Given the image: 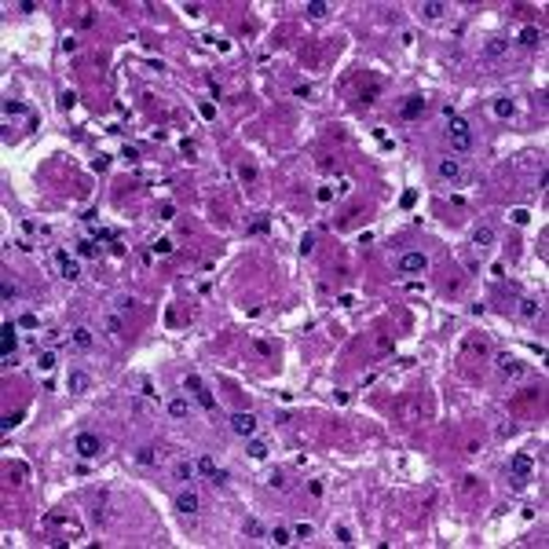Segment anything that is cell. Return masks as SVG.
Wrapping results in <instances>:
<instances>
[{"label": "cell", "instance_id": "20", "mask_svg": "<svg viewBox=\"0 0 549 549\" xmlns=\"http://www.w3.org/2000/svg\"><path fill=\"white\" fill-rule=\"evenodd\" d=\"M520 304H524L520 311L527 315V319H538V315H542V304H538V300H520Z\"/></svg>", "mask_w": 549, "mask_h": 549}, {"label": "cell", "instance_id": "6", "mask_svg": "<svg viewBox=\"0 0 549 549\" xmlns=\"http://www.w3.org/2000/svg\"><path fill=\"white\" fill-rule=\"evenodd\" d=\"M59 271H63L66 282H77V278H81V264H77V260H70L66 253H59Z\"/></svg>", "mask_w": 549, "mask_h": 549}, {"label": "cell", "instance_id": "27", "mask_svg": "<svg viewBox=\"0 0 549 549\" xmlns=\"http://www.w3.org/2000/svg\"><path fill=\"white\" fill-rule=\"evenodd\" d=\"M19 326H22V330H37L41 322H37V315H29V311H26V315L19 319Z\"/></svg>", "mask_w": 549, "mask_h": 549}, {"label": "cell", "instance_id": "28", "mask_svg": "<svg viewBox=\"0 0 549 549\" xmlns=\"http://www.w3.org/2000/svg\"><path fill=\"white\" fill-rule=\"evenodd\" d=\"M136 458H139V465H154V454H150V447H139V454H136Z\"/></svg>", "mask_w": 549, "mask_h": 549}, {"label": "cell", "instance_id": "18", "mask_svg": "<svg viewBox=\"0 0 549 549\" xmlns=\"http://www.w3.org/2000/svg\"><path fill=\"white\" fill-rule=\"evenodd\" d=\"M473 242H476V245H491V242H494V231H491V227H476V231H473Z\"/></svg>", "mask_w": 549, "mask_h": 549}, {"label": "cell", "instance_id": "8", "mask_svg": "<svg viewBox=\"0 0 549 549\" xmlns=\"http://www.w3.org/2000/svg\"><path fill=\"white\" fill-rule=\"evenodd\" d=\"M176 509H180V513H198V494L194 491H180V498H176Z\"/></svg>", "mask_w": 549, "mask_h": 549}, {"label": "cell", "instance_id": "23", "mask_svg": "<svg viewBox=\"0 0 549 549\" xmlns=\"http://www.w3.org/2000/svg\"><path fill=\"white\" fill-rule=\"evenodd\" d=\"M494 114H498V118H509V114H513V99H498V103H494Z\"/></svg>", "mask_w": 549, "mask_h": 549}, {"label": "cell", "instance_id": "3", "mask_svg": "<svg viewBox=\"0 0 549 549\" xmlns=\"http://www.w3.org/2000/svg\"><path fill=\"white\" fill-rule=\"evenodd\" d=\"M73 451L81 454V458H99L103 443H99V436H92V432H81V436L73 439Z\"/></svg>", "mask_w": 549, "mask_h": 549}, {"label": "cell", "instance_id": "17", "mask_svg": "<svg viewBox=\"0 0 549 549\" xmlns=\"http://www.w3.org/2000/svg\"><path fill=\"white\" fill-rule=\"evenodd\" d=\"M73 344L77 348H92V330L88 326H77L73 330Z\"/></svg>", "mask_w": 549, "mask_h": 549}, {"label": "cell", "instance_id": "41", "mask_svg": "<svg viewBox=\"0 0 549 549\" xmlns=\"http://www.w3.org/2000/svg\"><path fill=\"white\" fill-rule=\"evenodd\" d=\"M121 158H128V161H136V158H139V150H136V146H125V150H121Z\"/></svg>", "mask_w": 549, "mask_h": 549}, {"label": "cell", "instance_id": "37", "mask_svg": "<svg viewBox=\"0 0 549 549\" xmlns=\"http://www.w3.org/2000/svg\"><path fill=\"white\" fill-rule=\"evenodd\" d=\"M106 330H110V334H121V319H114V315H110V319H106Z\"/></svg>", "mask_w": 549, "mask_h": 549}, {"label": "cell", "instance_id": "40", "mask_svg": "<svg viewBox=\"0 0 549 549\" xmlns=\"http://www.w3.org/2000/svg\"><path fill=\"white\" fill-rule=\"evenodd\" d=\"M172 216H176V209L165 202V205H161V220H172Z\"/></svg>", "mask_w": 549, "mask_h": 549}, {"label": "cell", "instance_id": "34", "mask_svg": "<svg viewBox=\"0 0 549 549\" xmlns=\"http://www.w3.org/2000/svg\"><path fill=\"white\" fill-rule=\"evenodd\" d=\"M154 249H158V253H172V242H168V238H158V242H154Z\"/></svg>", "mask_w": 549, "mask_h": 549}, {"label": "cell", "instance_id": "7", "mask_svg": "<svg viewBox=\"0 0 549 549\" xmlns=\"http://www.w3.org/2000/svg\"><path fill=\"white\" fill-rule=\"evenodd\" d=\"M66 384H70V392H88V384H92V377L84 374V370H70V377H66Z\"/></svg>", "mask_w": 549, "mask_h": 549}, {"label": "cell", "instance_id": "33", "mask_svg": "<svg viewBox=\"0 0 549 549\" xmlns=\"http://www.w3.org/2000/svg\"><path fill=\"white\" fill-rule=\"evenodd\" d=\"M77 253H81V257H95V242H81Z\"/></svg>", "mask_w": 549, "mask_h": 549}, {"label": "cell", "instance_id": "30", "mask_svg": "<svg viewBox=\"0 0 549 549\" xmlns=\"http://www.w3.org/2000/svg\"><path fill=\"white\" fill-rule=\"evenodd\" d=\"M4 114H7V118H11V114H26V106H22V103H11V99H7V103H4Z\"/></svg>", "mask_w": 549, "mask_h": 549}, {"label": "cell", "instance_id": "26", "mask_svg": "<svg viewBox=\"0 0 549 549\" xmlns=\"http://www.w3.org/2000/svg\"><path fill=\"white\" fill-rule=\"evenodd\" d=\"M249 454H253V458H267V443L253 439V443H249Z\"/></svg>", "mask_w": 549, "mask_h": 549}, {"label": "cell", "instance_id": "44", "mask_svg": "<svg viewBox=\"0 0 549 549\" xmlns=\"http://www.w3.org/2000/svg\"><path fill=\"white\" fill-rule=\"evenodd\" d=\"M417 202V194H414V191H406V194H403V209H410Z\"/></svg>", "mask_w": 549, "mask_h": 549}, {"label": "cell", "instance_id": "36", "mask_svg": "<svg viewBox=\"0 0 549 549\" xmlns=\"http://www.w3.org/2000/svg\"><path fill=\"white\" fill-rule=\"evenodd\" d=\"M337 542L348 546V542H352V531H348V527H337Z\"/></svg>", "mask_w": 549, "mask_h": 549}, {"label": "cell", "instance_id": "2", "mask_svg": "<svg viewBox=\"0 0 549 549\" xmlns=\"http://www.w3.org/2000/svg\"><path fill=\"white\" fill-rule=\"evenodd\" d=\"M183 388H187V392H194V399L205 406V410H216V399H213V392H209L205 384H202V377H194V374H191L187 381H183Z\"/></svg>", "mask_w": 549, "mask_h": 549}, {"label": "cell", "instance_id": "14", "mask_svg": "<svg viewBox=\"0 0 549 549\" xmlns=\"http://www.w3.org/2000/svg\"><path fill=\"white\" fill-rule=\"evenodd\" d=\"M417 11L425 15V19H443V11H447V4H439V0H429V4H421Z\"/></svg>", "mask_w": 549, "mask_h": 549}, {"label": "cell", "instance_id": "38", "mask_svg": "<svg viewBox=\"0 0 549 549\" xmlns=\"http://www.w3.org/2000/svg\"><path fill=\"white\" fill-rule=\"evenodd\" d=\"M213 483L223 487V483H227V473H223V469H216V473H213Z\"/></svg>", "mask_w": 549, "mask_h": 549}, {"label": "cell", "instance_id": "5", "mask_svg": "<svg viewBox=\"0 0 549 549\" xmlns=\"http://www.w3.org/2000/svg\"><path fill=\"white\" fill-rule=\"evenodd\" d=\"M231 432L249 439L253 432H257V417H253V414H235V417H231Z\"/></svg>", "mask_w": 549, "mask_h": 549}, {"label": "cell", "instance_id": "35", "mask_svg": "<svg viewBox=\"0 0 549 549\" xmlns=\"http://www.w3.org/2000/svg\"><path fill=\"white\" fill-rule=\"evenodd\" d=\"M249 231H253V235H264V231H267V220H253Z\"/></svg>", "mask_w": 549, "mask_h": 549}, {"label": "cell", "instance_id": "11", "mask_svg": "<svg viewBox=\"0 0 549 549\" xmlns=\"http://www.w3.org/2000/svg\"><path fill=\"white\" fill-rule=\"evenodd\" d=\"M509 469H513V476L524 480V476H531V458H527V454H516V458L509 461Z\"/></svg>", "mask_w": 549, "mask_h": 549}, {"label": "cell", "instance_id": "25", "mask_svg": "<svg viewBox=\"0 0 549 549\" xmlns=\"http://www.w3.org/2000/svg\"><path fill=\"white\" fill-rule=\"evenodd\" d=\"M483 51H487V55H491V59H498L501 51H505V41H491V44H487Z\"/></svg>", "mask_w": 549, "mask_h": 549}, {"label": "cell", "instance_id": "12", "mask_svg": "<svg viewBox=\"0 0 549 549\" xmlns=\"http://www.w3.org/2000/svg\"><path fill=\"white\" fill-rule=\"evenodd\" d=\"M0 334H4V359H11L15 344H19V337H15V326H11V322H4V330H0Z\"/></svg>", "mask_w": 549, "mask_h": 549}, {"label": "cell", "instance_id": "13", "mask_svg": "<svg viewBox=\"0 0 549 549\" xmlns=\"http://www.w3.org/2000/svg\"><path fill=\"white\" fill-rule=\"evenodd\" d=\"M421 110H425V99H421V95H414V99H406V103H403V118H406V121H414Z\"/></svg>", "mask_w": 549, "mask_h": 549}, {"label": "cell", "instance_id": "43", "mask_svg": "<svg viewBox=\"0 0 549 549\" xmlns=\"http://www.w3.org/2000/svg\"><path fill=\"white\" fill-rule=\"evenodd\" d=\"M73 103H77V95H73V92H63V106H66V110H70Z\"/></svg>", "mask_w": 549, "mask_h": 549}, {"label": "cell", "instance_id": "42", "mask_svg": "<svg viewBox=\"0 0 549 549\" xmlns=\"http://www.w3.org/2000/svg\"><path fill=\"white\" fill-rule=\"evenodd\" d=\"M513 220H516V223H527V220H531V213H524V209H516V213H513Z\"/></svg>", "mask_w": 549, "mask_h": 549}, {"label": "cell", "instance_id": "1", "mask_svg": "<svg viewBox=\"0 0 549 549\" xmlns=\"http://www.w3.org/2000/svg\"><path fill=\"white\" fill-rule=\"evenodd\" d=\"M447 118H451V128H447V136H451V146H454L458 154H469V150H473V128H469V121L454 118L451 106H447Z\"/></svg>", "mask_w": 549, "mask_h": 549}, {"label": "cell", "instance_id": "39", "mask_svg": "<svg viewBox=\"0 0 549 549\" xmlns=\"http://www.w3.org/2000/svg\"><path fill=\"white\" fill-rule=\"evenodd\" d=\"M300 253H304V257L311 253V235H304V238H300Z\"/></svg>", "mask_w": 549, "mask_h": 549}, {"label": "cell", "instance_id": "31", "mask_svg": "<svg viewBox=\"0 0 549 549\" xmlns=\"http://www.w3.org/2000/svg\"><path fill=\"white\" fill-rule=\"evenodd\" d=\"M41 370H55V352H44L41 355Z\"/></svg>", "mask_w": 549, "mask_h": 549}, {"label": "cell", "instance_id": "4", "mask_svg": "<svg viewBox=\"0 0 549 549\" xmlns=\"http://www.w3.org/2000/svg\"><path fill=\"white\" fill-rule=\"evenodd\" d=\"M425 267H429V257H425V253H403V257H399V271H406V275H421Z\"/></svg>", "mask_w": 549, "mask_h": 549}, {"label": "cell", "instance_id": "10", "mask_svg": "<svg viewBox=\"0 0 549 549\" xmlns=\"http://www.w3.org/2000/svg\"><path fill=\"white\" fill-rule=\"evenodd\" d=\"M494 362H498V370H501L505 377H516V374H520V359H513V355H498Z\"/></svg>", "mask_w": 549, "mask_h": 549}, {"label": "cell", "instance_id": "24", "mask_svg": "<svg viewBox=\"0 0 549 549\" xmlns=\"http://www.w3.org/2000/svg\"><path fill=\"white\" fill-rule=\"evenodd\" d=\"M176 476H180V480H191V476H194V465H191V461H180V465H176Z\"/></svg>", "mask_w": 549, "mask_h": 549}, {"label": "cell", "instance_id": "29", "mask_svg": "<svg viewBox=\"0 0 549 549\" xmlns=\"http://www.w3.org/2000/svg\"><path fill=\"white\" fill-rule=\"evenodd\" d=\"M293 538H311V524H297V527H293Z\"/></svg>", "mask_w": 549, "mask_h": 549}, {"label": "cell", "instance_id": "15", "mask_svg": "<svg viewBox=\"0 0 549 549\" xmlns=\"http://www.w3.org/2000/svg\"><path fill=\"white\" fill-rule=\"evenodd\" d=\"M538 41H542V33H538L535 26H524V29H520V44H527V48H535Z\"/></svg>", "mask_w": 549, "mask_h": 549}, {"label": "cell", "instance_id": "9", "mask_svg": "<svg viewBox=\"0 0 549 549\" xmlns=\"http://www.w3.org/2000/svg\"><path fill=\"white\" fill-rule=\"evenodd\" d=\"M439 176H443V180H461V165H458V161H454V158H443V161H439Z\"/></svg>", "mask_w": 549, "mask_h": 549}, {"label": "cell", "instance_id": "21", "mask_svg": "<svg viewBox=\"0 0 549 549\" xmlns=\"http://www.w3.org/2000/svg\"><path fill=\"white\" fill-rule=\"evenodd\" d=\"M304 11H308V15H311V19H322V15H326V11H330V7H326V4H322V0H311V4H308V7H304Z\"/></svg>", "mask_w": 549, "mask_h": 549}, {"label": "cell", "instance_id": "16", "mask_svg": "<svg viewBox=\"0 0 549 549\" xmlns=\"http://www.w3.org/2000/svg\"><path fill=\"white\" fill-rule=\"evenodd\" d=\"M168 414L172 417H191V403L187 399H172V403H168Z\"/></svg>", "mask_w": 549, "mask_h": 549}, {"label": "cell", "instance_id": "32", "mask_svg": "<svg viewBox=\"0 0 549 549\" xmlns=\"http://www.w3.org/2000/svg\"><path fill=\"white\" fill-rule=\"evenodd\" d=\"M19 421H22V414H4V417H0V425H4V429H15Z\"/></svg>", "mask_w": 549, "mask_h": 549}, {"label": "cell", "instance_id": "19", "mask_svg": "<svg viewBox=\"0 0 549 549\" xmlns=\"http://www.w3.org/2000/svg\"><path fill=\"white\" fill-rule=\"evenodd\" d=\"M271 542H275V546H289V542H293V531L275 527V531H271Z\"/></svg>", "mask_w": 549, "mask_h": 549}, {"label": "cell", "instance_id": "22", "mask_svg": "<svg viewBox=\"0 0 549 549\" xmlns=\"http://www.w3.org/2000/svg\"><path fill=\"white\" fill-rule=\"evenodd\" d=\"M198 473L213 480V473H216V461H213V458H198Z\"/></svg>", "mask_w": 549, "mask_h": 549}]
</instances>
